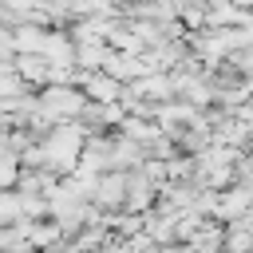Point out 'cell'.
<instances>
[{
    "mask_svg": "<svg viewBox=\"0 0 253 253\" xmlns=\"http://www.w3.org/2000/svg\"><path fill=\"white\" fill-rule=\"evenodd\" d=\"M40 107H43L47 115H59V111H63V115H71V111H79V107H83V99H79L75 91H59V87H55V91H47V95H43V103H40Z\"/></svg>",
    "mask_w": 253,
    "mask_h": 253,
    "instance_id": "obj_1",
    "label": "cell"
}]
</instances>
